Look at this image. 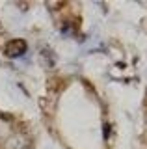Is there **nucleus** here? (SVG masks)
Instances as JSON below:
<instances>
[{
	"mask_svg": "<svg viewBox=\"0 0 147 149\" xmlns=\"http://www.w3.org/2000/svg\"><path fill=\"white\" fill-rule=\"evenodd\" d=\"M24 43H22V41H11L10 45L6 47V54L8 56H19V54H22L24 52Z\"/></svg>",
	"mask_w": 147,
	"mask_h": 149,
	"instance_id": "1",
	"label": "nucleus"
}]
</instances>
